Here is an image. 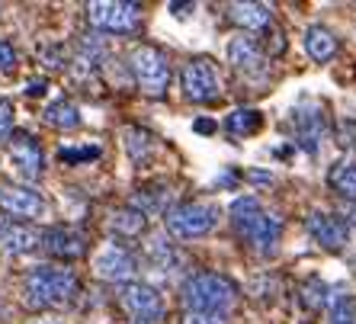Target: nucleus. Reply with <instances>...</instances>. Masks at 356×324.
Segmentation results:
<instances>
[{"label": "nucleus", "mask_w": 356, "mask_h": 324, "mask_svg": "<svg viewBox=\"0 0 356 324\" xmlns=\"http://www.w3.org/2000/svg\"><path fill=\"white\" fill-rule=\"evenodd\" d=\"M228 218H232L238 238L248 244L254 254L270 257V254L280 248V234H282L280 216L266 212L254 196H241V200H234L232 209H228Z\"/></svg>", "instance_id": "nucleus-1"}, {"label": "nucleus", "mask_w": 356, "mask_h": 324, "mask_svg": "<svg viewBox=\"0 0 356 324\" xmlns=\"http://www.w3.org/2000/svg\"><path fill=\"white\" fill-rule=\"evenodd\" d=\"M81 292L77 276L67 266H33L23 280V299L29 308H65Z\"/></svg>", "instance_id": "nucleus-2"}, {"label": "nucleus", "mask_w": 356, "mask_h": 324, "mask_svg": "<svg viewBox=\"0 0 356 324\" xmlns=\"http://www.w3.org/2000/svg\"><path fill=\"white\" fill-rule=\"evenodd\" d=\"M180 302L186 311H212V315H228L238 302V286L222 273H193L180 286Z\"/></svg>", "instance_id": "nucleus-3"}, {"label": "nucleus", "mask_w": 356, "mask_h": 324, "mask_svg": "<svg viewBox=\"0 0 356 324\" xmlns=\"http://www.w3.org/2000/svg\"><path fill=\"white\" fill-rule=\"evenodd\" d=\"M218 225V209L212 202H177L164 212V228L174 241L202 238Z\"/></svg>", "instance_id": "nucleus-4"}, {"label": "nucleus", "mask_w": 356, "mask_h": 324, "mask_svg": "<svg viewBox=\"0 0 356 324\" xmlns=\"http://www.w3.org/2000/svg\"><path fill=\"white\" fill-rule=\"evenodd\" d=\"M129 71H132L135 83L148 97H164L167 87H170V61L161 49L154 45H138V49L129 51Z\"/></svg>", "instance_id": "nucleus-5"}, {"label": "nucleus", "mask_w": 356, "mask_h": 324, "mask_svg": "<svg viewBox=\"0 0 356 324\" xmlns=\"http://www.w3.org/2000/svg\"><path fill=\"white\" fill-rule=\"evenodd\" d=\"M87 19L97 33L132 35L141 29V3H125V0H93L87 3Z\"/></svg>", "instance_id": "nucleus-6"}, {"label": "nucleus", "mask_w": 356, "mask_h": 324, "mask_svg": "<svg viewBox=\"0 0 356 324\" xmlns=\"http://www.w3.org/2000/svg\"><path fill=\"white\" fill-rule=\"evenodd\" d=\"M180 83H183L186 100H193V103H212V100H218V93H222V77H218V67L212 65L209 58L186 61V65H183V71H180Z\"/></svg>", "instance_id": "nucleus-7"}, {"label": "nucleus", "mask_w": 356, "mask_h": 324, "mask_svg": "<svg viewBox=\"0 0 356 324\" xmlns=\"http://www.w3.org/2000/svg\"><path fill=\"white\" fill-rule=\"evenodd\" d=\"M119 305L132 315V321H161L164 318V299L161 292L148 283H122L116 289Z\"/></svg>", "instance_id": "nucleus-8"}, {"label": "nucleus", "mask_w": 356, "mask_h": 324, "mask_svg": "<svg viewBox=\"0 0 356 324\" xmlns=\"http://www.w3.org/2000/svg\"><path fill=\"white\" fill-rule=\"evenodd\" d=\"M292 129H296V142L308 151V154H318L321 142L327 138V119H324V109L318 103L305 100L292 109Z\"/></svg>", "instance_id": "nucleus-9"}, {"label": "nucleus", "mask_w": 356, "mask_h": 324, "mask_svg": "<svg viewBox=\"0 0 356 324\" xmlns=\"http://www.w3.org/2000/svg\"><path fill=\"white\" fill-rule=\"evenodd\" d=\"M0 209L10 216V222H33L45 216V200L29 186L0 183Z\"/></svg>", "instance_id": "nucleus-10"}, {"label": "nucleus", "mask_w": 356, "mask_h": 324, "mask_svg": "<svg viewBox=\"0 0 356 324\" xmlns=\"http://www.w3.org/2000/svg\"><path fill=\"white\" fill-rule=\"evenodd\" d=\"M93 273L99 280H109V283H135V276H138V257H135L132 250L125 248H116V244H109L97 254L93 260Z\"/></svg>", "instance_id": "nucleus-11"}, {"label": "nucleus", "mask_w": 356, "mask_h": 324, "mask_svg": "<svg viewBox=\"0 0 356 324\" xmlns=\"http://www.w3.org/2000/svg\"><path fill=\"white\" fill-rule=\"evenodd\" d=\"M39 248L55 260H77L87 250V234L71 228V225H51L42 232Z\"/></svg>", "instance_id": "nucleus-12"}, {"label": "nucleus", "mask_w": 356, "mask_h": 324, "mask_svg": "<svg viewBox=\"0 0 356 324\" xmlns=\"http://www.w3.org/2000/svg\"><path fill=\"white\" fill-rule=\"evenodd\" d=\"M305 228L324 250L337 254V250H343L350 244V222L340 216H331V212H312L305 218Z\"/></svg>", "instance_id": "nucleus-13"}, {"label": "nucleus", "mask_w": 356, "mask_h": 324, "mask_svg": "<svg viewBox=\"0 0 356 324\" xmlns=\"http://www.w3.org/2000/svg\"><path fill=\"white\" fill-rule=\"evenodd\" d=\"M7 154H10V161H13V167H17V174L23 177V180H39V174H42V148H39V142H35L33 135H26V132H19V135H13V138H7Z\"/></svg>", "instance_id": "nucleus-14"}, {"label": "nucleus", "mask_w": 356, "mask_h": 324, "mask_svg": "<svg viewBox=\"0 0 356 324\" xmlns=\"http://www.w3.org/2000/svg\"><path fill=\"white\" fill-rule=\"evenodd\" d=\"M228 61L241 74H264L266 71V55L254 35H234L228 42Z\"/></svg>", "instance_id": "nucleus-15"}, {"label": "nucleus", "mask_w": 356, "mask_h": 324, "mask_svg": "<svg viewBox=\"0 0 356 324\" xmlns=\"http://www.w3.org/2000/svg\"><path fill=\"white\" fill-rule=\"evenodd\" d=\"M42 241V232H35L33 225L26 222H0V250L10 257H23L33 254Z\"/></svg>", "instance_id": "nucleus-16"}, {"label": "nucleus", "mask_w": 356, "mask_h": 324, "mask_svg": "<svg viewBox=\"0 0 356 324\" xmlns=\"http://www.w3.org/2000/svg\"><path fill=\"white\" fill-rule=\"evenodd\" d=\"M228 19L248 33H264L273 26V7L270 3H228L225 7Z\"/></svg>", "instance_id": "nucleus-17"}, {"label": "nucleus", "mask_w": 356, "mask_h": 324, "mask_svg": "<svg viewBox=\"0 0 356 324\" xmlns=\"http://www.w3.org/2000/svg\"><path fill=\"white\" fill-rule=\"evenodd\" d=\"M305 51H308V58L318 61V65H324V61H331L334 55H337V35L327 29V26H308L305 29Z\"/></svg>", "instance_id": "nucleus-18"}, {"label": "nucleus", "mask_w": 356, "mask_h": 324, "mask_svg": "<svg viewBox=\"0 0 356 324\" xmlns=\"http://www.w3.org/2000/svg\"><path fill=\"white\" fill-rule=\"evenodd\" d=\"M327 186L337 193L340 200L356 202V161H337L327 170Z\"/></svg>", "instance_id": "nucleus-19"}, {"label": "nucleus", "mask_w": 356, "mask_h": 324, "mask_svg": "<svg viewBox=\"0 0 356 324\" xmlns=\"http://www.w3.org/2000/svg\"><path fill=\"white\" fill-rule=\"evenodd\" d=\"M113 232L116 234H125V238H138L145 228H148V216L141 212V209L129 206V209H119V212H113Z\"/></svg>", "instance_id": "nucleus-20"}, {"label": "nucleus", "mask_w": 356, "mask_h": 324, "mask_svg": "<svg viewBox=\"0 0 356 324\" xmlns=\"http://www.w3.org/2000/svg\"><path fill=\"white\" fill-rule=\"evenodd\" d=\"M45 122L55 125V129H77L81 125V113H77V106L71 100L58 97V100H51L45 106Z\"/></svg>", "instance_id": "nucleus-21"}, {"label": "nucleus", "mask_w": 356, "mask_h": 324, "mask_svg": "<svg viewBox=\"0 0 356 324\" xmlns=\"http://www.w3.org/2000/svg\"><path fill=\"white\" fill-rule=\"evenodd\" d=\"M264 125V116H260V109H234L232 116H228V122H225V129L234 135V138H248V135H254Z\"/></svg>", "instance_id": "nucleus-22"}, {"label": "nucleus", "mask_w": 356, "mask_h": 324, "mask_svg": "<svg viewBox=\"0 0 356 324\" xmlns=\"http://www.w3.org/2000/svg\"><path fill=\"white\" fill-rule=\"evenodd\" d=\"M151 148H154V142H151L148 132H141V129H129L125 132V151H129V158L132 161H145L151 154Z\"/></svg>", "instance_id": "nucleus-23"}, {"label": "nucleus", "mask_w": 356, "mask_h": 324, "mask_svg": "<svg viewBox=\"0 0 356 324\" xmlns=\"http://www.w3.org/2000/svg\"><path fill=\"white\" fill-rule=\"evenodd\" d=\"M327 324H356V299L353 295H334Z\"/></svg>", "instance_id": "nucleus-24"}, {"label": "nucleus", "mask_w": 356, "mask_h": 324, "mask_svg": "<svg viewBox=\"0 0 356 324\" xmlns=\"http://www.w3.org/2000/svg\"><path fill=\"white\" fill-rule=\"evenodd\" d=\"M148 257H151V264L158 266V270H170V266H174V260H177V254H174V248H170V241L154 238V241L148 244Z\"/></svg>", "instance_id": "nucleus-25"}, {"label": "nucleus", "mask_w": 356, "mask_h": 324, "mask_svg": "<svg viewBox=\"0 0 356 324\" xmlns=\"http://www.w3.org/2000/svg\"><path fill=\"white\" fill-rule=\"evenodd\" d=\"M324 302H327V286H324L321 280H312V283L305 286V305L308 308H321Z\"/></svg>", "instance_id": "nucleus-26"}, {"label": "nucleus", "mask_w": 356, "mask_h": 324, "mask_svg": "<svg viewBox=\"0 0 356 324\" xmlns=\"http://www.w3.org/2000/svg\"><path fill=\"white\" fill-rule=\"evenodd\" d=\"M58 158L67 161V164H74V161H97L99 158V148H97V145H90V148H61Z\"/></svg>", "instance_id": "nucleus-27"}, {"label": "nucleus", "mask_w": 356, "mask_h": 324, "mask_svg": "<svg viewBox=\"0 0 356 324\" xmlns=\"http://www.w3.org/2000/svg\"><path fill=\"white\" fill-rule=\"evenodd\" d=\"M180 324H228V315H212V311H186Z\"/></svg>", "instance_id": "nucleus-28"}, {"label": "nucleus", "mask_w": 356, "mask_h": 324, "mask_svg": "<svg viewBox=\"0 0 356 324\" xmlns=\"http://www.w3.org/2000/svg\"><path fill=\"white\" fill-rule=\"evenodd\" d=\"M13 132V106L10 100H0V142H7Z\"/></svg>", "instance_id": "nucleus-29"}, {"label": "nucleus", "mask_w": 356, "mask_h": 324, "mask_svg": "<svg viewBox=\"0 0 356 324\" xmlns=\"http://www.w3.org/2000/svg\"><path fill=\"white\" fill-rule=\"evenodd\" d=\"M13 65H17V49L7 39H0V71H10Z\"/></svg>", "instance_id": "nucleus-30"}, {"label": "nucleus", "mask_w": 356, "mask_h": 324, "mask_svg": "<svg viewBox=\"0 0 356 324\" xmlns=\"http://www.w3.org/2000/svg\"><path fill=\"white\" fill-rule=\"evenodd\" d=\"M193 129H196L199 135H212V132H216V122H212V119H196V122H193Z\"/></svg>", "instance_id": "nucleus-31"}, {"label": "nucleus", "mask_w": 356, "mask_h": 324, "mask_svg": "<svg viewBox=\"0 0 356 324\" xmlns=\"http://www.w3.org/2000/svg\"><path fill=\"white\" fill-rule=\"evenodd\" d=\"M250 180H254V183H273V177H270V174H264V170H250Z\"/></svg>", "instance_id": "nucleus-32"}, {"label": "nucleus", "mask_w": 356, "mask_h": 324, "mask_svg": "<svg viewBox=\"0 0 356 324\" xmlns=\"http://www.w3.org/2000/svg\"><path fill=\"white\" fill-rule=\"evenodd\" d=\"M42 93H45V83H42V81L29 83V97H42Z\"/></svg>", "instance_id": "nucleus-33"}, {"label": "nucleus", "mask_w": 356, "mask_h": 324, "mask_svg": "<svg viewBox=\"0 0 356 324\" xmlns=\"http://www.w3.org/2000/svg\"><path fill=\"white\" fill-rule=\"evenodd\" d=\"M132 324H161V321H132Z\"/></svg>", "instance_id": "nucleus-34"}, {"label": "nucleus", "mask_w": 356, "mask_h": 324, "mask_svg": "<svg viewBox=\"0 0 356 324\" xmlns=\"http://www.w3.org/2000/svg\"><path fill=\"white\" fill-rule=\"evenodd\" d=\"M350 222H353V225H356V209H353V216H350Z\"/></svg>", "instance_id": "nucleus-35"}, {"label": "nucleus", "mask_w": 356, "mask_h": 324, "mask_svg": "<svg viewBox=\"0 0 356 324\" xmlns=\"http://www.w3.org/2000/svg\"><path fill=\"white\" fill-rule=\"evenodd\" d=\"M0 315H3V302H0Z\"/></svg>", "instance_id": "nucleus-36"}]
</instances>
